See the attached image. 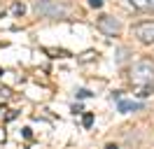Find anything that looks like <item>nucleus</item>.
<instances>
[{
	"mask_svg": "<svg viewBox=\"0 0 154 149\" xmlns=\"http://www.w3.org/2000/svg\"><path fill=\"white\" fill-rule=\"evenodd\" d=\"M0 142H5V130H0Z\"/></svg>",
	"mask_w": 154,
	"mask_h": 149,
	"instance_id": "obj_16",
	"label": "nucleus"
},
{
	"mask_svg": "<svg viewBox=\"0 0 154 149\" xmlns=\"http://www.w3.org/2000/svg\"><path fill=\"white\" fill-rule=\"evenodd\" d=\"M45 51H47V54H51V56H68V51H63V49H45Z\"/></svg>",
	"mask_w": 154,
	"mask_h": 149,
	"instance_id": "obj_10",
	"label": "nucleus"
},
{
	"mask_svg": "<svg viewBox=\"0 0 154 149\" xmlns=\"http://www.w3.org/2000/svg\"><path fill=\"white\" fill-rule=\"evenodd\" d=\"M0 77H2V70H0Z\"/></svg>",
	"mask_w": 154,
	"mask_h": 149,
	"instance_id": "obj_19",
	"label": "nucleus"
},
{
	"mask_svg": "<svg viewBox=\"0 0 154 149\" xmlns=\"http://www.w3.org/2000/svg\"><path fill=\"white\" fill-rule=\"evenodd\" d=\"M152 93V86H140V91H138V98H147Z\"/></svg>",
	"mask_w": 154,
	"mask_h": 149,
	"instance_id": "obj_9",
	"label": "nucleus"
},
{
	"mask_svg": "<svg viewBox=\"0 0 154 149\" xmlns=\"http://www.w3.org/2000/svg\"><path fill=\"white\" fill-rule=\"evenodd\" d=\"M89 96H91L89 89H79V91H77V98H89Z\"/></svg>",
	"mask_w": 154,
	"mask_h": 149,
	"instance_id": "obj_13",
	"label": "nucleus"
},
{
	"mask_svg": "<svg viewBox=\"0 0 154 149\" xmlns=\"http://www.w3.org/2000/svg\"><path fill=\"white\" fill-rule=\"evenodd\" d=\"M72 112H75V114H82V112H84V110H82V105L77 102V105H72Z\"/></svg>",
	"mask_w": 154,
	"mask_h": 149,
	"instance_id": "obj_15",
	"label": "nucleus"
},
{
	"mask_svg": "<svg viewBox=\"0 0 154 149\" xmlns=\"http://www.w3.org/2000/svg\"><path fill=\"white\" fill-rule=\"evenodd\" d=\"M131 82L135 86H152L154 82V63L152 61H138L131 68Z\"/></svg>",
	"mask_w": 154,
	"mask_h": 149,
	"instance_id": "obj_2",
	"label": "nucleus"
},
{
	"mask_svg": "<svg viewBox=\"0 0 154 149\" xmlns=\"http://www.w3.org/2000/svg\"><path fill=\"white\" fill-rule=\"evenodd\" d=\"M143 105L140 102H135V100H119V112H131V110H140Z\"/></svg>",
	"mask_w": 154,
	"mask_h": 149,
	"instance_id": "obj_6",
	"label": "nucleus"
},
{
	"mask_svg": "<svg viewBox=\"0 0 154 149\" xmlns=\"http://www.w3.org/2000/svg\"><path fill=\"white\" fill-rule=\"evenodd\" d=\"M89 7H94V9H100V7H103V0H89Z\"/></svg>",
	"mask_w": 154,
	"mask_h": 149,
	"instance_id": "obj_12",
	"label": "nucleus"
},
{
	"mask_svg": "<svg viewBox=\"0 0 154 149\" xmlns=\"http://www.w3.org/2000/svg\"><path fill=\"white\" fill-rule=\"evenodd\" d=\"M33 12L45 19H66L68 7L58 0H33Z\"/></svg>",
	"mask_w": 154,
	"mask_h": 149,
	"instance_id": "obj_1",
	"label": "nucleus"
},
{
	"mask_svg": "<svg viewBox=\"0 0 154 149\" xmlns=\"http://www.w3.org/2000/svg\"><path fill=\"white\" fill-rule=\"evenodd\" d=\"M0 17H5V9H0Z\"/></svg>",
	"mask_w": 154,
	"mask_h": 149,
	"instance_id": "obj_18",
	"label": "nucleus"
},
{
	"mask_svg": "<svg viewBox=\"0 0 154 149\" xmlns=\"http://www.w3.org/2000/svg\"><path fill=\"white\" fill-rule=\"evenodd\" d=\"M131 5L140 12H154V0H131Z\"/></svg>",
	"mask_w": 154,
	"mask_h": 149,
	"instance_id": "obj_5",
	"label": "nucleus"
},
{
	"mask_svg": "<svg viewBox=\"0 0 154 149\" xmlns=\"http://www.w3.org/2000/svg\"><path fill=\"white\" fill-rule=\"evenodd\" d=\"M96 56H98V51L89 49V51H84V54L77 56V61H79V63H91V61H96Z\"/></svg>",
	"mask_w": 154,
	"mask_h": 149,
	"instance_id": "obj_7",
	"label": "nucleus"
},
{
	"mask_svg": "<svg viewBox=\"0 0 154 149\" xmlns=\"http://www.w3.org/2000/svg\"><path fill=\"white\" fill-rule=\"evenodd\" d=\"M96 28L103 33V35L107 37H117L119 33H122V23H119V19L110 17V14H100L96 21Z\"/></svg>",
	"mask_w": 154,
	"mask_h": 149,
	"instance_id": "obj_3",
	"label": "nucleus"
},
{
	"mask_svg": "<svg viewBox=\"0 0 154 149\" xmlns=\"http://www.w3.org/2000/svg\"><path fill=\"white\" fill-rule=\"evenodd\" d=\"M135 37L143 44H154V21H143L135 26Z\"/></svg>",
	"mask_w": 154,
	"mask_h": 149,
	"instance_id": "obj_4",
	"label": "nucleus"
},
{
	"mask_svg": "<svg viewBox=\"0 0 154 149\" xmlns=\"http://www.w3.org/2000/svg\"><path fill=\"white\" fill-rule=\"evenodd\" d=\"M105 149H117V144H105Z\"/></svg>",
	"mask_w": 154,
	"mask_h": 149,
	"instance_id": "obj_17",
	"label": "nucleus"
},
{
	"mask_svg": "<svg viewBox=\"0 0 154 149\" xmlns=\"http://www.w3.org/2000/svg\"><path fill=\"white\" fill-rule=\"evenodd\" d=\"M82 123H84V128H91V123H94V114L87 112V114H84V119H82Z\"/></svg>",
	"mask_w": 154,
	"mask_h": 149,
	"instance_id": "obj_8",
	"label": "nucleus"
},
{
	"mask_svg": "<svg viewBox=\"0 0 154 149\" xmlns=\"http://www.w3.org/2000/svg\"><path fill=\"white\" fill-rule=\"evenodd\" d=\"M126 61V49H119V56H117V63H124Z\"/></svg>",
	"mask_w": 154,
	"mask_h": 149,
	"instance_id": "obj_14",
	"label": "nucleus"
},
{
	"mask_svg": "<svg viewBox=\"0 0 154 149\" xmlns=\"http://www.w3.org/2000/svg\"><path fill=\"white\" fill-rule=\"evenodd\" d=\"M23 12H26V7H23L21 2H17V5H14V14H17V17H23Z\"/></svg>",
	"mask_w": 154,
	"mask_h": 149,
	"instance_id": "obj_11",
	"label": "nucleus"
}]
</instances>
